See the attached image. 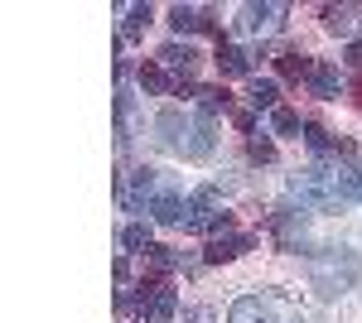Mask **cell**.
I'll use <instances>...</instances> for the list:
<instances>
[{
    "instance_id": "22",
    "label": "cell",
    "mask_w": 362,
    "mask_h": 323,
    "mask_svg": "<svg viewBox=\"0 0 362 323\" xmlns=\"http://www.w3.org/2000/svg\"><path fill=\"white\" fill-rule=\"evenodd\" d=\"M155 189V169H136V193H150Z\"/></svg>"
},
{
    "instance_id": "24",
    "label": "cell",
    "mask_w": 362,
    "mask_h": 323,
    "mask_svg": "<svg viewBox=\"0 0 362 323\" xmlns=\"http://www.w3.org/2000/svg\"><path fill=\"white\" fill-rule=\"evenodd\" d=\"M116 280H121V285L131 280V261H126V256H116Z\"/></svg>"
},
{
    "instance_id": "19",
    "label": "cell",
    "mask_w": 362,
    "mask_h": 323,
    "mask_svg": "<svg viewBox=\"0 0 362 323\" xmlns=\"http://www.w3.org/2000/svg\"><path fill=\"white\" fill-rule=\"evenodd\" d=\"M121 15H126V34H140V29L155 20V10H150V5H131V10H121Z\"/></svg>"
},
{
    "instance_id": "1",
    "label": "cell",
    "mask_w": 362,
    "mask_h": 323,
    "mask_svg": "<svg viewBox=\"0 0 362 323\" xmlns=\"http://www.w3.org/2000/svg\"><path fill=\"white\" fill-rule=\"evenodd\" d=\"M174 309H179V299H174V290H160V295H136V314L150 323H169L174 319Z\"/></svg>"
},
{
    "instance_id": "9",
    "label": "cell",
    "mask_w": 362,
    "mask_h": 323,
    "mask_svg": "<svg viewBox=\"0 0 362 323\" xmlns=\"http://www.w3.org/2000/svg\"><path fill=\"white\" fill-rule=\"evenodd\" d=\"M184 208H189L184 198H174V193H160V198L150 203V217H155V222H184Z\"/></svg>"
},
{
    "instance_id": "12",
    "label": "cell",
    "mask_w": 362,
    "mask_h": 323,
    "mask_svg": "<svg viewBox=\"0 0 362 323\" xmlns=\"http://www.w3.org/2000/svg\"><path fill=\"white\" fill-rule=\"evenodd\" d=\"M121 246H126V251H150V246H155V232H150V222H131V227L121 232Z\"/></svg>"
},
{
    "instance_id": "25",
    "label": "cell",
    "mask_w": 362,
    "mask_h": 323,
    "mask_svg": "<svg viewBox=\"0 0 362 323\" xmlns=\"http://www.w3.org/2000/svg\"><path fill=\"white\" fill-rule=\"evenodd\" d=\"M348 68H362V39L353 44V49H348Z\"/></svg>"
},
{
    "instance_id": "21",
    "label": "cell",
    "mask_w": 362,
    "mask_h": 323,
    "mask_svg": "<svg viewBox=\"0 0 362 323\" xmlns=\"http://www.w3.org/2000/svg\"><path fill=\"white\" fill-rule=\"evenodd\" d=\"M251 160L271 164V160H276V145H271V140H251Z\"/></svg>"
},
{
    "instance_id": "14",
    "label": "cell",
    "mask_w": 362,
    "mask_h": 323,
    "mask_svg": "<svg viewBox=\"0 0 362 323\" xmlns=\"http://www.w3.org/2000/svg\"><path fill=\"white\" fill-rule=\"evenodd\" d=\"M160 131H165V140H169V145H179V150H184V135H189V121H184L179 111H165V116H160Z\"/></svg>"
},
{
    "instance_id": "15",
    "label": "cell",
    "mask_w": 362,
    "mask_h": 323,
    "mask_svg": "<svg viewBox=\"0 0 362 323\" xmlns=\"http://www.w3.org/2000/svg\"><path fill=\"white\" fill-rule=\"evenodd\" d=\"M319 15H324V29H329V34H348V29H353V10H338V5H324Z\"/></svg>"
},
{
    "instance_id": "2",
    "label": "cell",
    "mask_w": 362,
    "mask_h": 323,
    "mask_svg": "<svg viewBox=\"0 0 362 323\" xmlns=\"http://www.w3.org/2000/svg\"><path fill=\"white\" fill-rule=\"evenodd\" d=\"M160 68H174L179 78H194L198 49H194V44H165V49H160Z\"/></svg>"
},
{
    "instance_id": "26",
    "label": "cell",
    "mask_w": 362,
    "mask_h": 323,
    "mask_svg": "<svg viewBox=\"0 0 362 323\" xmlns=\"http://www.w3.org/2000/svg\"><path fill=\"white\" fill-rule=\"evenodd\" d=\"M358 193H362V169H358Z\"/></svg>"
},
{
    "instance_id": "10",
    "label": "cell",
    "mask_w": 362,
    "mask_h": 323,
    "mask_svg": "<svg viewBox=\"0 0 362 323\" xmlns=\"http://www.w3.org/2000/svg\"><path fill=\"white\" fill-rule=\"evenodd\" d=\"M140 87L155 92V97H165V92H174V78H169L160 63H145V68H140Z\"/></svg>"
},
{
    "instance_id": "11",
    "label": "cell",
    "mask_w": 362,
    "mask_h": 323,
    "mask_svg": "<svg viewBox=\"0 0 362 323\" xmlns=\"http://www.w3.org/2000/svg\"><path fill=\"white\" fill-rule=\"evenodd\" d=\"M276 97H280L276 82H266V78H256V82L247 87V102H251L256 111H276Z\"/></svg>"
},
{
    "instance_id": "8",
    "label": "cell",
    "mask_w": 362,
    "mask_h": 323,
    "mask_svg": "<svg viewBox=\"0 0 362 323\" xmlns=\"http://www.w3.org/2000/svg\"><path fill=\"white\" fill-rule=\"evenodd\" d=\"M169 25H174V34H194V29H208V20H203V10H194V5H174L169 10Z\"/></svg>"
},
{
    "instance_id": "18",
    "label": "cell",
    "mask_w": 362,
    "mask_h": 323,
    "mask_svg": "<svg viewBox=\"0 0 362 323\" xmlns=\"http://www.w3.org/2000/svg\"><path fill=\"white\" fill-rule=\"evenodd\" d=\"M309 68H314V63H309L305 54H280V73H285V78H309Z\"/></svg>"
},
{
    "instance_id": "5",
    "label": "cell",
    "mask_w": 362,
    "mask_h": 323,
    "mask_svg": "<svg viewBox=\"0 0 362 323\" xmlns=\"http://www.w3.org/2000/svg\"><path fill=\"white\" fill-rule=\"evenodd\" d=\"M309 87H314V97H338V87H343V78H338V68L334 63H314L309 68Z\"/></svg>"
},
{
    "instance_id": "17",
    "label": "cell",
    "mask_w": 362,
    "mask_h": 323,
    "mask_svg": "<svg viewBox=\"0 0 362 323\" xmlns=\"http://www.w3.org/2000/svg\"><path fill=\"white\" fill-rule=\"evenodd\" d=\"M305 140H309V150H314V155H324V150H334V135L324 131L319 121H309V126H305Z\"/></svg>"
},
{
    "instance_id": "6",
    "label": "cell",
    "mask_w": 362,
    "mask_h": 323,
    "mask_svg": "<svg viewBox=\"0 0 362 323\" xmlns=\"http://www.w3.org/2000/svg\"><path fill=\"white\" fill-rule=\"evenodd\" d=\"M276 15H285L280 5H242V20H237V29H247V34H261L266 25H276Z\"/></svg>"
},
{
    "instance_id": "13",
    "label": "cell",
    "mask_w": 362,
    "mask_h": 323,
    "mask_svg": "<svg viewBox=\"0 0 362 323\" xmlns=\"http://www.w3.org/2000/svg\"><path fill=\"white\" fill-rule=\"evenodd\" d=\"M198 107H203V116H213V111L232 107V97H227V87H198Z\"/></svg>"
},
{
    "instance_id": "23",
    "label": "cell",
    "mask_w": 362,
    "mask_h": 323,
    "mask_svg": "<svg viewBox=\"0 0 362 323\" xmlns=\"http://www.w3.org/2000/svg\"><path fill=\"white\" fill-rule=\"evenodd\" d=\"M232 121H237V131H256V116L251 111H232Z\"/></svg>"
},
{
    "instance_id": "4",
    "label": "cell",
    "mask_w": 362,
    "mask_h": 323,
    "mask_svg": "<svg viewBox=\"0 0 362 323\" xmlns=\"http://www.w3.org/2000/svg\"><path fill=\"white\" fill-rule=\"evenodd\" d=\"M218 68H223V78H247L251 54H242L237 44H227V39H218Z\"/></svg>"
},
{
    "instance_id": "16",
    "label": "cell",
    "mask_w": 362,
    "mask_h": 323,
    "mask_svg": "<svg viewBox=\"0 0 362 323\" xmlns=\"http://www.w3.org/2000/svg\"><path fill=\"white\" fill-rule=\"evenodd\" d=\"M271 126H276V135H295V131H300V111L276 107V111H271Z\"/></svg>"
},
{
    "instance_id": "20",
    "label": "cell",
    "mask_w": 362,
    "mask_h": 323,
    "mask_svg": "<svg viewBox=\"0 0 362 323\" xmlns=\"http://www.w3.org/2000/svg\"><path fill=\"white\" fill-rule=\"evenodd\" d=\"M145 261H150V266H155V270H174V266H179V261H184V256H174L169 246H160V242H155V246H150V251H145Z\"/></svg>"
},
{
    "instance_id": "3",
    "label": "cell",
    "mask_w": 362,
    "mask_h": 323,
    "mask_svg": "<svg viewBox=\"0 0 362 323\" xmlns=\"http://www.w3.org/2000/svg\"><path fill=\"white\" fill-rule=\"evenodd\" d=\"M227 323H276V314H271V304H261V299H237V304L227 309Z\"/></svg>"
},
{
    "instance_id": "7",
    "label": "cell",
    "mask_w": 362,
    "mask_h": 323,
    "mask_svg": "<svg viewBox=\"0 0 362 323\" xmlns=\"http://www.w3.org/2000/svg\"><path fill=\"white\" fill-rule=\"evenodd\" d=\"M256 246V237H232V242H213L208 251H203V261L208 266H223V261H237L242 251H251Z\"/></svg>"
}]
</instances>
